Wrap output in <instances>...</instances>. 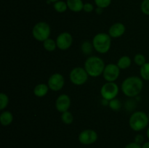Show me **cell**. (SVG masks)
I'll use <instances>...</instances> for the list:
<instances>
[{"instance_id": "cell-20", "label": "cell", "mask_w": 149, "mask_h": 148, "mask_svg": "<svg viewBox=\"0 0 149 148\" xmlns=\"http://www.w3.org/2000/svg\"><path fill=\"white\" fill-rule=\"evenodd\" d=\"M141 78L146 81H149V62H146L140 69Z\"/></svg>"}, {"instance_id": "cell-14", "label": "cell", "mask_w": 149, "mask_h": 148, "mask_svg": "<svg viewBox=\"0 0 149 148\" xmlns=\"http://www.w3.org/2000/svg\"><path fill=\"white\" fill-rule=\"evenodd\" d=\"M68 8L71 11L74 12H79L83 10L84 7V3L82 0H67L66 1Z\"/></svg>"}, {"instance_id": "cell-10", "label": "cell", "mask_w": 149, "mask_h": 148, "mask_svg": "<svg viewBox=\"0 0 149 148\" xmlns=\"http://www.w3.org/2000/svg\"><path fill=\"white\" fill-rule=\"evenodd\" d=\"M65 84V79L61 73H54L49 77L47 85L49 89L54 91H58L62 89Z\"/></svg>"}, {"instance_id": "cell-26", "label": "cell", "mask_w": 149, "mask_h": 148, "mask_svg": "<svg viewBox=\"0 0 149 148\" xmlns=\"http://www.w3.org/2000/svg\"><path fill=\"white\" fill-rule=\"evenodd\" d=\"M97 7L104 9L109 7L111 3V0H94Z\"/></svg>"}, {"instance_id": "cell-9", "label": "cell", "mask_w": 149, "mask_h": 148, "mask_svg": "<svg viewBox=\"0 0 149 148\" xmlns=\"http://www.w3.org/2000/svg\"><path fill=\"white\" fill-rule=\"evenodd\" d=\"M79 141L84 145H90L94 144L97 140V133L92 129H85L79 135Z\"/></svg>"}, {"instance_id": "cell-32", "label": "cell", "mask_w": 149, "mask_h": 148, "mask_svg": "<svg viewBox=\"0 0 149 148\" xmlns=\"http://www.w3.org/2000/svg\"><path fill=\"white\" fill-rule=\"evenodd\" d=\"M48 1H49V2H53V3H55V2H56V1H60V0H48Z\"/></svg>"}, {"instance_id": "cell-8", "label": "cell", "mask_w": 149, "mask_h": 148, "mask_svg": "<svg viewBox=\"0 0 149 148\" xmlns=\"http://www.w3.org/2000/svg\"><path fill=\"white\" fill-rule=\"evenodd\" d=\"M120 68L116 64L111 63L106 65L103 71V75L107 82H114L119 76Z\"/></svg>"}, {"instance_id": "cell-30", "label": "cell", "mask_w": 149, "mask_h": 148, "mask_svg": "<svg viewBox=\"0 0 149 148\" xmlns=\"http://www.w3.org/2000/svg\"><path fill=\"white\" fill-rule=\"evenodd\" d=\"M125 148H142V146L141 145H139V144H137L136 142H134L127 145L125 147Z\"/></svg>"}, {"instance_id": "cell-5", "label": "cell", "mask_w": 149, "mask_h": 148, "mask_svg": "<svg viewBox=\"0 0 149 148\" xmlns=\"http://www.w3.org/2000/svg\"><path fill=\"white\" fill-rule=\"evenodd\" d=\"M50 32V26L48 23L45 22H39L33 26L32 35L38 41H45L49 39Z\"/></svg>"}, {"instance_id": "cell-3", "label": "cell", "mask_w": 149, "mask_h": 148, "mask_svg": "<svg viewBox=\"0 0 149 148\" xmlns=\"http://www.w3.org/2000/svg\"><path fill=\"white\" fill-rule=\"evenodd\" d=\"M93 48L99 53H107L111 46L110 35L105 33H97L93 38Z\"/></svg>"}, {"instance_id": "cell-22", "label": "cell", "mask_w": 149, "mask_h": 148, "mask_svg": "<svg viewBox=\"0 0 149 148\" xmlns=\"http://www.w3.org/2000/svg\"><path fill=\"white\" fill-rule=\"evenodd\" d=\"M109 105L111 110H114V111H118L122 107V103L118 99L115 98L109 101Z\"/></svg>"}, {"instance_id": "cell-6", "label": "cell", "mask_w": 149, "mask_h": 148, "mask_svg": "<svg viewBox=\"0 0 149 148\" xmlns=\"http://www.w3.org/2000/svg\"><path fill=\"white\" fill-rule=\"evenodd\" d=\"M88 73L84 68L77 67L71 70L69 74V78L71 82L77 86L83 85L88 79Z\"/></svg>"}, {"instance_id": "cell-7", "label": "cell", "mask_w": 149, "mask_h": 148, "mask_svg": "<svg viewBox=\"0 0 149 148\" xmlns=\"http://www.w3.org/2000/svg\"><path fill=\"white\" fill-rule=\"evenodd\" d=\"M119 94V87L114 82H107L103 84L100 89V94L104 100L110 101L115 99Z\"/></svg>"}, {"instance_id": "cell-12", "label": "cell", "mask_w": 149, "mask_h": 148, "mask_svg": "<svg viewBox=\"0 0 149 148\" xmlns=\"http://www.w3.org/2000/svg\"><path fill=\"white\" fill-rule=\"evenodd\" d=\"M71 106V99L67 94H61L55 101V107L60 113L68 111Z\"/></svg>"}, {"instance_id": "cell-13", "label": "cell", "mask_w": 149, "mask_h": 148, "mask_svg": "<svg viewBox=\"0 0 149 148\" xmlns=\"http://www.w3.org/2000/svg\"><path fill=\"white\" fill-rule=\"evenodd\" d=\"M125 26L122 23H116L112 25L109 30V34L112 38H119L125 33Z\"/></svg>"}, {"instance_id": "cell-4", "label": "cell", "mask_w": 149, "mask_h": 148, "mask_svg": "<svg viewBox=\"0 0 149 148\" xmlns=\"http://www.w3.org/2000/svg\"><path fill=\"white\" fill-rule=\"evenodd\" d=\"M148 122V115L146 113L143 111H137L131 115L129 124L132 130L135 131H140L146 128Z\"/></svg>"}, {"instance_id": "cell-28", "label": "cell", "mask_w": 149, "mask_h": 148, "mask_svg": "<svg viewBox=\"0 0 149 148\" xmlns=\"http://www.w3.org/2000/svg\"><path fill=\"white\" fill-rule=\"evenodd\" d=\"M94 10V7H93V4L91 3H85L84 4V7H83V10L86 12H91Z\"/></svg>"}, {"instance_id": "cell-23", "label": "cell", "mask_w": 149, "mask_h": 148, "mask_svg": "<svg viewBox=\"0 0 149 148\" xmlns=\"http://www.w3.org/2000/svg\"><path fill=\"white\" fill-rule=\"evenodd\" d=\"M9 103L8 96L4 93L1 92L0 94V110H2L7 107Z\"/></svg>"}, {"instance_id": "cell-11", "label": "cell", "mask_w": 149, "mask_h": 148, "mask_svg": "<svg viewBox=\"0 0 149 148\" xmlns=\"http://www.w3.org/2000/svg\"><path fill=\"white\" fill-rule=\"evenodd\" d=\"M73 38L71 33L68 32H63L58 36L56 39L57 47L61 50H66L71 46Z\"/></svg>"}, {"instance_id": "cell-21", "label": "cell", "mask_w": 149, "mask_h": 148, "mask_svg": "<svg viewBox=\"0 0 149 148\" xmlns=\"http://www.w3.org/2000/svg\"><path fill=\"white\" fill-rule=\"evenodd\" d=\"M61 120L65 124H71L74 120V116L71 112H64L61 115Z\"/></svg>"}, {"instance_id": "cell-27", "label": "cell", "mask_w": 149, "mask_h": 148, "mask_svg": "<svg viewBox=\"0 0 149 148\" xmlns=\"http://www.w3.org/2000/svg\"><path fill=\"white\" fill-rule=\"evenodd\" d=\"M141 9L143 13L149 15V0H143L141 4Z\"/></svg>"}, {"instance_id": "cell-19", "label": "cell", "mask_w": 149, "mask_h": 148, "mask_svg": "<svg viewBox=\"0 0 149 148\" xmlns=\"http://www.w3.org/2000/svg\"><path fill=\"white\" fill-rule=\"evenodd\" d=\"M54 9L56 12L60 13H63L64 12H65L68 9V5H67V3L63 1H58L54 3Z\"/></svg>"}, {"instance_id": "cell-17", "label": "cell", "mask_w": 149, "mask_h": 148, "mask_svg": "<svg viewBox=\"0 0 149 148\" xmlns=\"http://www.w3.org/2000/svg\"><path fill=\"white\" fill-rule=\"evenodd\" d=\"M131 63H132V61H131L130 57L125 55V56H122L119 58L116 65L120 69L125 70L130 66Z\"/></svg>"}, {"instance_id": "cell-18", "label": "cell", "mask_w": 149, "mask_h": 148, "mask_svg": "<svg viewBox=\"0 0 149 148\" xmlns=\"http://www.w3.org/2000/svg\"><path fill=\"white\" fill-rule=\"evenodd\" d=\"M43 46L45 50L48 51V52H53L57 47L56 41H54L53 39L49 38L45 41H43Z\"/></svg>"}, {"instance_id": "cell-33", "label": "cell", "mask_w": 149, "mask_h": 148, "mask_svg": "<svg viewBox=\"0 0 149 148\" xmlns=\"http://www.w3.org/2000/svg\"><path fill=\"white\" fill-rule=\"evenodd\" d=\"M146 135H147V137H148V139H149V127H148V129H147V131H146Z\"/></svg>"}, {"instance_id": "cell-15", "label": "cell", "mask_w": 149, "mask_h": 148, "mask_svg": "<svg viewBox=\"0 0 149 148\" xmlns=\"http://www.w3.org/2000/svg\"><path fill=\"white\" fill-rule=\"evenodd\" d=\"M49 86L45 84H39L35 86L33 89V94L38 97H43L47 94Z\"/></svg>"}, {"instance_id": "cell-1", "label": "cell", "mask_w": 149, "mask_h": 148, "mask_svg": "<svg viewBox=\"0 0 149 148\" xmlns=\"http://www.w3.org/2000/svg\"><path fill=\"white\" fill-rule=\"evenodd\" d=\"M143 87L142 79L138 76H130L125 78L122 84V92L129 97H134L141 92Z\"/></svg>"}, {"instance_id": "cell-25", "label": "cell", "mask_w": 149, "mask_h": 148, "mask_svg": "<svg viewBox=\"0 0 149 148\" xmlns=\"http://www.w3.org/2000/svg\"><path fill=\"white\" fill-rule=\"evenodd\" d=\"M93 47V45L92 44H90L89 41H85L81 45V50L85 55H89L92 52Z\"/></svg>"}, {"instance_id": "cell-31", "label": "cell", "mask_w": 149, "mask_h": 148, "mask_svg": "<svg viewBox=\"0 0 149 148\" xmlns=\"http://www.w3.org/2000/svg\"><path fill=\"white\" fill-rule=\"evenodd\" d=\"M142 148H149V142L143 143V145H142Z\"/></svg>"}, {"instance_id": "cell-24", "label": "cell", "mask_w": 149, "mask_h": 148, "mask_svg": "<svg viewBox=\"0 0 149 148\" xmlns=\"http://www.w3.org/2000/svg\"><path fill=\"white\" fill-rule=\"evenodd\" d=\"M134 61H135V64L139 66H142L146 62V59L145 56L142 54H137L134 57Z\"/></svg>"}, {"instance_id": "cell-16", "label": "cell", "mask_w": 149, "mask_h": 148, "mask_svg": "<svg viewBox=\"0 0 149 148\" xmlns=\"http://www.w3.org/2000/svg\"><path fill=\"white\" fill-rule=\"evenodd\" d=\"M13 120V115L10 111H4L0 115V122L4 126H7L11 124Z\"/></svg>"}, {"instance_id": "cell-29", "label": "cell", "mask_w": 149, "mask_h": 148, "mask_svg": "<svg viewBox=\"0 0 149 148\" xmlns=\"http://www.w3.org/2000/svg\"><path fill=\"white\" fill-rule=\"evenodd\" d=\"M144 142V136L142 134H137L135 137V142H136L137 144H141L143 143Z\"/></svg>"}, {"instance_id": "cell-2", "label": "cell", "mask_w": 149, "mask_h": 148, "mask_svg": "<svg viewBox=\"0 0 149 148\" xmlns=\"http://www.w3.org/2000/svg\"><path fill=\"white\" fill-rule=\"evenodd\" d=\"M105 67L104 61L97 56L89 57L84 62V69L91 77H97L103 74Z\"/></svg>"}, {"instance_id": "cell-34", "label": "cell", "mask_w": 149, "mask_h": 148, "mask_svg": "<svg viewBox=\"0 0 149 148\" xmlns=\"http://www.w3.org/2000/svg\"><path fill=\"white\" fill-rule=\"evenodd\" d=\"M148 118H149V113H148Z\"/></svg>"}]
</instances>
